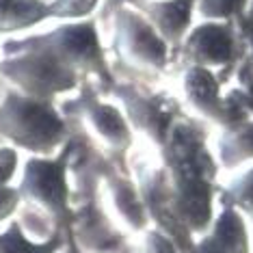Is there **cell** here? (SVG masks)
Wrapping results in <instances>:
<instances>
[{
    "mask_svg": "<svg viewBox=\"0 0 253 253\" xmlns=\"http://www.w3.org/2000/svg\"><path fill=\"white\" fill-rule=\"evenodd\" d=\"M160 152L171 212L193 238L195 234H206L214 221L218 163L208 149L204 132L195 122L180 117Z\"/></svg>",
    "mask_w": 253,
    "mask_h": 253,
    "instance_id": "obj_1",
    "label": "cell"
},
{
    "mask_svg": "<svg viewBox=\"0 0 253 253\" xmlns=\"http://www.w3.org/2000/svg\"><path fill=\"white\" fill-rule=\"evenodd\" d=\"M0 78L18 93L43 102H54L59 95L74 93L84 84L78 72L67 67L33 37L9 39L2 45Z\"/></svg>",
    "mask_w": 253,
    "mask_h": 253,
    "instance_id": "obj_2",
    "label": "cell"
},
{
    "mask_svg": "<svg viewBox=\"0 0 253 253\" xmlns=\"http://www.w3.org/2000/svg\"><path fill=\"white\" fill-rule=\"evenodd\" d=\"M72 139L70 122L43 102L9 89L0 97V141L31 156H54Z\"/></svg>",
    "mask_w": 253,
    "mask_h": 253,
    "instance_id": "obj_3",
    "label": "cell"
},
{
    "mask_svg": "<svg viewBox=\"0 0 253 253\" xmlns=\"http://www.w3.org/2000/svg\"><path fill=\"white\" fill-rule=\"evenodd\" d=\"M74 139H70L54 156H28L26 163L20 169V184L18 193L22 201H28V206H37L43 210V214L52 218V223L63 232H70L74 214L70 197V158L74 154Z\"/></svg>",
    "mask_w": 253,
    "mask_h": 253,
    "instance_id": "obj_4",
    "label": "cell"
},
{
    "mask_svg": "<svg viewBox=\"0 0 253 253\" xmlns=\"http://www.w3.org/2000/svg\"><path fill=\"white\" fill-rule=\"evenodd\" d=\"M113 52L124 65L147 72H165L171 61V45L132 2L115 11Z\"/></svg>",
    "mask_w": 253,
    "mask_h": 253,
    "instance_id": "obj_5",
    "label": "cell"
},
{
    "mask_svg": "<svg viewBox=\"0 0 253 253\" xmlns=\"http://www.w3.org/2000/svg\"><path fill=\"white\" fill-rule=\"evenodd\" d=\"M65 108L67 115H76L91 141L108 156V163H117L119 169L126 171V158L132 149V126L122 108L100 100L87 84L78 89V95L67 102Z\"/></svg>",
    "mask_w": 253,
    "mask_h": 253,
    "instance_id": "obj_6",
    "label": "cell"
},
{
    "mask_svg": "<svg viewBox=\"0 0 253 253\" xmlns=\"http://www.w3.org/2000/svg\"><path fill=\"white\" fill-rule=\"evenodd\" d=\"M31 37L39 45H43L45 50H50L54 56H59L67 67L78 72L83 78L95 76L108 89L115 83L95 22L91 20L67 22V24H61L48 33Z\"/></svg>",
    "mask_w": 253,
    "mask_h": 253,
    "instance_id": "obj_7",
    "label": "cell"
},
{
    "mask_svg": "<svg viewBox=\"0 0 253 253\" xmlns=\"http://www.w3.org/2000/svg\"><path fill=\"white\" fill-rule=\"evenodd\" d=\"M182 56L186 65H199L227 78L245 56V42L236 22H204L184 35Z\"/></svg>",
    "mask_w": 253,
    "mask_h": 253,
    "instance_id": "obj_8",
    "label": "cell"
},
{
    "mask_svg": "<svg viewBox=\"0 0 253 253\" xmlns=\"http://www.w3.org/2000/svg\"><path fill=\"white\" fill-rule=\"evenodd\" d=\"M111 91L124 104V115L132 128L147 134L154 145L163 149L173 124L182 117L177 102L165 93H147L128 83H117V80L111 84Z\"/></svg>",
    "mask_w": 253,
    "mask_h": 253,
    "instance_id": "obj_9",
    "label": "cell"
},
{
    "mask_svg": "<svg viewBox=\"0 0 253 253\" xmlns=\"http://www.w3.org/2000/svg\"><path fill=\"white\" fill-rule=\"evenodd\" d=\"M182 91L186 104L199 117L221 126V130L251 117V113L232 93H221V78L206 67L186 65V72L182 74Z\"/></svg>",
    "mask_w": 253,
    "mask_h": 253,
    "instance_id": "obj_10",
    "label": "cell"
},
{
    "mask_svg": "<svg viewBox=\"0 0 253 253\" xmlns=\"http://www.w3.org/2000/svg\"><path fill=\"white\" fill-rule=\"evenodd\" d=\"M102 180H104L106 197L111 201L113 216L126 229L145 232L149 227V214L143 204L139 186L126 175V171L115 167L113 163L108 167H102Z\"/></svg>",
    "mask_w": 253,
    "mask_h": 253,
    "instance_id": "obj_11",
    "label": "cell"
},
{
    "mask_svg": "<svg viewBox=\"0 0 253 253\" xmlns=\"http://www.w3.org/2000/svg\"><path fill=\"white\" fill-rule=\"evenodd\" d=\"M78 249L87 253H117L126 245L124 234L97 204H89L74 214L70 229Z\"/></svg>",
    "mask_w": 253,
    "mask_h": 253,
    "instance_id": "obj_12",
    "label": "cell"
},
{
    "mask_svg": "<svg viewBox=\"0 0 253 253\" xmlns=\"http://www.w3.org/2000/svg\"><path fill=\"white\" fill-rule=\"evenodd\" d=\"M186 253H251L249 227L245 216L236 208L223 206L221 214L214 216L210 229L195 240Z\"/></svg>",
    "mask_w": 253,
    "mask_h": 253,
    "instance_id": "obj_13",
    "label": "cell"
},
{
    "mask_svg": "<svg viewBox=\"0 0 253 253\" xmlns=\"http://www.w3.org/2000/svg\"><path fill=\"white\" fill-rule=\"evenodd\" d=\"M147 20L169 45H180L184 35L191 31L197 0H128Z\"/></svg>",
    "mask_w": 253,
    "mask_h": 253,
    "instance_id": "obj_14",
    "label": "cell"
},
{
    "mask_svg": "<svg viewBox=\"0 0 253 253\" xmlns=\"http://www.w3.org/2000/svg\"><path fill=\"white\" fill-rule=\"evenodd\" d=\"M52 20L48 0H0V35H13Z\"/></svg>",
    "mask_w": 253,
    "mask_h": 253,
    "instance_id": "obj_15",
    "label": "cell"
},
{
    "mask_svg": "<svg viewBox=\"0 0 253 253\" xmlns=\"http://www.w3.org/2000/svg\"><path fill=\"white\" fill-rule=\"evenodd\" d=\"M249 160H253V115L223 128L216 143V163L225 169H236Z\"/></svg>",
    "mask_w": 253,
    "mask_h": 253,
    "instance_id": "obj_16",
    "label": "cell"
},
{
    "mask_svg": "<svg viewBox=\"0 0 253 253\" xmlns=\"http://www.w3.org/2000/svg\"><path fill=\"white\" fill-rule=\"evenodd\" d=\"M67 232H56L45 240L31 238L20 221H9L7 227L0 232V253H59L65 249Z\"/></svg>",
    "mask_w": 253,
    "mask_h": 253,
    "instance_id": "obj_17",
    "label": "cell"
},
{
    "mask_svg": "<svg viewBox=\"0 0 253 253\" xmlns=\"http://www.w3.org/2000/svg\"><path fill=\"white\" fill-rule=\"evenodd\" d=\"M249 0H197L195 11L204 22H238L247 15Z\"/></svg>",
    "mask_w": 253,
    "mask_h": 253,
    "instance_id": "obj_18",
    "label": "cell"
},
{
    "mask_svg": "<svg viewBox=\"0 0 253 253\" xmlns=\"http://www.w3.org/2000/svg\"><path fill=\"white\" fill-rule=\"evenodd\" d=\"M221 204L236 208L240 214L251 216L253 221V167L221 193Z\"/></svg>",
    "mask_w": 253,
    "mask_h": 253,
    "instance_id": "obj_19",
    "label": "cell"
},
{
    "mask_svg": "<svg viewBox=\"0 0 253 253\" xmlns=\"http://www.w3.org/2000/svg\"><path fill=\"white\" fill-rule=\"evenodd\" d=\"M100 0H50L52 7V20H63V22H78L87 20Z\"/></svg>",
    "mask_w": 253,
    "mask_h": 253,
    "instance_id": "obj_20",
    "label": "cell"
},
{
    "mask_svg": "<svg viewBox=\"0 0 253 253\" xmlns=\"http://www.w3.org/2000/svg\"><path fill=\"white\" fill-rule=\"evenodd\" d=\"M141 243L136 245V251L132 253H180L175 243L160 229H145L141 232Z\"/></svg>",
    "mask_w": 253,
    "mask_h": 253,
    "instance_id": "obj_21",
    "label": "cell"
},
{
    "mask_svg": "<svg viewBox=\"0 0 253 253\" xmlns=\"http://www.w3.org/2000/svg\"><path fill=\"white\" fill-rule=\"evenodd\" d=\"M20 171V152L11 145H0V186H11Z\"/></svg>",
    "mask_w": 253,
    "mask_h": 253,
    "instance_id": "obj_22",
    "label": "cell"
},
{
    "mask_svg": "<svg viewBox=\"0 0 253 253\" xmlns=\"http://www.w3.org/2000/svg\"><path fill=\"white\" fill-rule=\"evenodd\" d=\"M22 204V197L18 193V186H0V225L11 221V216L18 212Z\"/></svg>",
    "mask_w": 253,
    "mask_h": 253,
    "instance_id": "obj_23",
    "label": "cell"
},
{
    "mask_svg": "<svg viewBox=\"0 0 253 253\" xmlns=\"http://www.w3.org/2000/svg\"><path fill=\"white\" fill-rule=\"evenodd\" d=\"M65 253H87V251H83V249H78L76 243L72 240V236L70 232H67V243H65Z\"/></svg>",
    "mask_w": 253,
    "mask_h": 253,
    "instance_id": "obj_24",
    "label": "cell"
},
{
    "mask_svg": "<svg viewBox=\"0 0 253 253\" xmlns=\"http://www.w3.org/2000/svg\"><path fill=\"white\" fill-rule=\"evenodd\" d=\"M247 18L253 22V0H249V7H247Z\"/></svg>",
    "mask_w": 253,
    "mask_h": 253,
    "instance_id": "obj_25",
    "label": "cell"
}]
</instances>
